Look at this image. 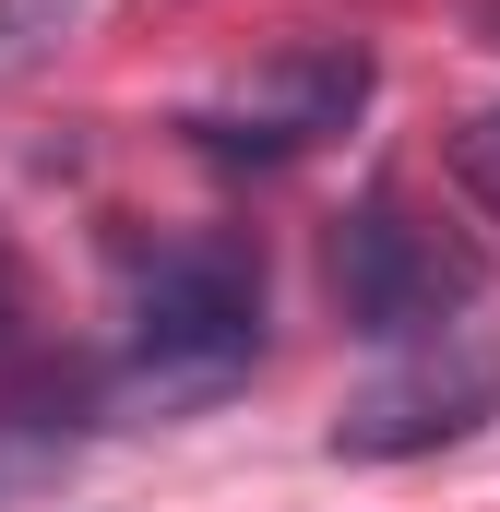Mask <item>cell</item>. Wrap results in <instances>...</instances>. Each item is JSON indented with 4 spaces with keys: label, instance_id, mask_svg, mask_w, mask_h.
<instances>
[{
    "label": "cell",
    "instance_id": "7a4b0ae2",
    "mask_svg": "<svg viewBox=\"0 0 500 512\" xmlns=\"http://www.w3.org/2000/svg\"><path fill=\"white\" fill-rule=\"evenodd\" d=\"M500 417V346L489 334H429L405 370H381L370 393H346V417H334V453L346 465H405V453H441V441H465V429H489Z\"/></svg>",
    "mask_w": 500,
    "mask_h": 512
},
{
    "label": "cell",
    "instance_id": "3957f363",
    "mask_svg": "<svg viewBox=\"0 0 500 512\" xmlns=\"http://www.w3.org/2000/svg\"><path fill=\"white\" fill-rule=\"evenodd\" d=\"M334 310H346V334H370V346L453 334V310H465V262L441 251L405 203H358V215L334 227Z\"/></svg>",
    "mask_w": 500,
    "mask_h": 512
},
{
    "label": "cell",
    "instance_id": "52a82bcc",
    "mask_svg": "<svg viewBox=\"0 0 500 512\" xmlns=\"http://www.w3.org/2000/svg\"><path fill=\"white\" fill-rule=\"evenodd\" d=\"M0 346H12V262H0Z\"/></svg>",
    "mask_w": 500,
    "mask_h": 512
},
{
    "label": "cell",
    "instance_id": "6da1fadb",
    "mask_svg": "<svg viewBox=\"0 0 500 512\" xmlns=\"http://www.w3.org/2000/svg\"><path fill=\"white\" fill-rule=\"evenodd\" d=\"M262 358V262L239 239L155 251L131 286V382L155 393H227Z\"/></svg>",
    "mask_w": 500,
    "mask_h": 512
},
{
    "label": "cell",
    "instance_id": "5b68a950",
    "mask_svg": "<svg viewBox=\"0 0 500 512\" xmlns=\"http://www.w3.org/2000/svg\"><path fill=\"white\" fill-rule=\"evenodd\" d=\"M453 179H465V203H477V215L500 227V108L453 131Z\"/></svg>",
    "mask_w": 500,
    "mask_h": 512
},
{
    "label": "cell",
    "instance_id": "277c9868",
    "mask_svg": "<svg viewBox=\"0 0 500 512\" xmlns=\"http://www.w3.org/2000/svg\"><path fill=\"white\" fill-rule=\"evenodd\" d=\"M358 96H370V60L358 48H298L286 72H262L239 108H215V120H191L203 131V155H310L322 131H346L358 120Z\"/></svg>",
    "mask_w": 500,
    "mask_h": 512
},
{
    "label": "cell",
    "instance_id": "8992f818",
    "mask_svg": "<svg viewBox=\"0 0 500 512\" xmlns=\"http://www.w3.org/2000/svg\"><path fill=\"white\" fill-rule=\"evenodd\" d=\"M60 24H72V0H0V60H36Z\"/></svg>",
    "mask_w": 500,
    "mask_h": 512
}]
</instances>
